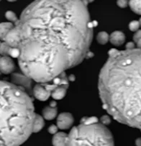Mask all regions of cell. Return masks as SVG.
<instances>
[{
	"label": "cell",
	"instance_id": "cell-1",
	"mask_svg": "<svg viewBox=\"0 0 141 146\" xmlns=\"http://www.w3.org/2000/svg\"><path fill=\"white\" fill-rule=\"evenodd\" d=\"M93 28L81 0H35L4 41L19 50L22 73L45 83L86 58Z\"/></svg>",
	"mask_w": 141,
	"mask_h": 146
},
{
	"label": "cell",
	"instance_id": "cell-2",
	"mask_svg": "<svg viewBox=\"0 0 141 146\" xmlns=\"http://www.w3.org/2000/svg\"><path fill=\"white\" fill-rule=\"evenodd\" d=\"M140 48L117 50L99 73L103 108L119 123L140 130Z\"/></svg>",
	"mask_w": 141,
	"mask_h": 146
},
{
	"label": "cell",
	"instance_id": "cell-3",
	"mask_svg": "<svg viewBox=\"0 0 141 146\" xmlns=\"http://www.w3.org/2000/svg\"><path fill=\"white\" fill-rule=\"evenodd\" d=\"M35 108L22 88L0 80V145H19L32 133Z\"/></svg>",
	"mask_w": 141,
	"mask_h": 146
},
{
	"label": "cell",
	"instance_id": "cell-4",
	"mask_svg": "<svg viewBox=\"0 0 141 146\" xmlns=\"http://www.w3.org/2000/svg\"><path fill=\"white\" fill-rule=\"evenodd\" d=\"M112 133L100 123L81 124L67 135L66 145H114Z\"/></svg>",
	"mask_w": 141,
	"mask_h": 146
},
{
	"label": "cell",
	"instance_id": "cell-5",
	"mask_svg": "<svg viewBox=\"0 0 141 146\" xmlns=\"http://www.w3.org/2000/svg\"><path fill=\"white\" fill-rule=\"evenodd\" d=\"M32 80L30 78L27 76L24 73H12L11 75L12 83L15 84L25 90L28 93H32Z\"/></svg>",
	"mask_w": 141,
	"mask_h": 146
},
{
	"label": "cell",
	"instance_id": "cell-6",
	"mask_svg": "<svg viewBox=\"0 0 141 146\" xmlns=\"http://www.w3.org/2000/svg\"><path fill=\"white\" fill-rule=\"evenodd\" d=\"M74 119L69 113H62L58 116L57 127L60 130H68L74 124Z\"/></svg>",
	"mask_w": 141,
	"mask_h": 146
},
{
	"label": "cell",
	"instance_id": "cell-7",
	"mask_svg": "<svg viewBox=\"0 0 141 146\" xmlns=\"http://www.w3.org/2000/svg\"><path fill=\"white\" fill-rule=\"evenodd\" d=\"M15 64L9 56L0 57V72L3 74H10L15 70Z\"/></svg>",
	"mask_w": 141,
	"mask_h": 146
},
{
	"label": "cell",
	"instance_id": "cell-8",
	"mask_svg": "<svg viewBox=\"0 0 141 146\" xmlns=\"http://www.w3.org/2000/svg\"><path fill=\"white\" fill-rule=\"evenodd\" d=\"M32 91L35 98L40 101L47 100L51 93V92L48 90L42 83H39L35 85Z\"/></svg>",
	"mask_w": 141,
	"mask_h": 146
},
{
	"label": "cell",
	"instance_id": "cell-9",
	"mask_svg": "<svg viewBox=\"0 0 141 146\" xmlns=\"http://www.w3.org/2000/svg\"><path fill=\"white\" fill-rule=\"evenodd\" d=\"M109 40L113 45L120 46L125 42V35L120 31H115L110 35Z\"/></svg>",
	"mask_w": 141,
	"mask_h": 146
},
{
	"label": "cell",
	"instance_id": "cell-10",
	"mask_svg": "<svg viewBox=\"0 0 141 146\" xmlns=\"http://www.w3.org/2000/svg\"><path fill=\"white\" fill-rule=\"evenodd\" d=\"M68 85H59L55 88L50 93V95L54 100H62L66 95V91Z\"/></svg>",
	"mask_w": 141,
	"mask_h": 146
},
{
	"label": "cell",
	"instance_id": "cell-11",
	"mask_svg": "<svg viewBox=\"0 0 141 146\" xmlns=\"http://www.w3.org/2000/svg\"><path fill=\"white\" fill-rule=\"evenodd\" d=\"M57 114L58 109L56 107L47 106L43 110V116L46 120H53L56 117Z\"/></svg>",
	"mask_w": 141,
	"mask_h": 146
},
{
	"label": "cell",
	"instance_id": "cell-12",
	"mask_svg": "<svg viewBox=\"0 0 141 146\" xmlns=\"http://www.w3.org/2000/svg\"><path fill=\"white\" fill-rule=\"evenodd\" d=\"M45 121L43 117L38 114H35L32 127V133H38L44 127Z\"/></svg>",
	"mask_w": 141,
	"mask_h": 146
},
{
	"label": "cell",
	"instance_id": "cell-13",
	"mask_svg": "<svg viewBox=\"0 0 141 146\" xmlns=\"http://www.w3.org/2000/svg\"><path fill=\"white\" fill-rule=\"evenodd\" d=\"M67 137V134L60 132V133H56L54 134L53 137L52 143L53 145H66V140Z\"/></svg>",
	"mask_w": 141,
	"mask_h": 146
},
{
	"label": "cell",
	"instance_id": "cell-14",
	"mask_svg": "<svg viewBox=\"0 0 141 146\" xmlns=\"http://www.w3.org/2000/svg\"><path fill=\"white\" fill-rule=\"evenodd\" d=\"M14 26L15 25L11 22L0 23V40H5L6 35L14 27Z\"/></svg>",
	"mask_w": 141,
	"mask_h": 146
},
{
	"label": "cell",
	"instance_id": "cell-15",
	"mask_svg": "<svg viewBox=\"0 0 141 146\" xmlns=\"http://www.w3.org/2000/svg\"><path fill=\"white\" fill-rule=\"evenodd\" d=\"M128 5H130V7L132 9V11L137 15H140L141 14V5L140 0H129Z\"/></svg>",
	"mask_w": 141,
	"mask_h": 146
},
{
	"label": "cell",
	"instance_id": "cell-16",
	"mask_svg": "<svg viewBox=\"0 0 141 146\" xmlns=\"http://www.w3.org/2000/svg\"><path fill=\"white\" fill-rule=\"evenodd\" d=\"M109 35L106 32H99L97 36V40L98 43H99L100 44H102V45L107 43V42L109 41Z\"/></svg>",
	"mask_w": 141,
	"mask_h": 146
},
{
	"label": "cell",
	"instance_id": "cell-17",
	"mask_svg": "<svg viewBox=\"0 0 141 146\" xmlns=\"http://www.w3.org/2000/svg\"><path fill=\"white\" fill-rule=\"evenodd\" d=\"M11 47L5 42L0 43V54L2 56H9Z\"/></svg>",
	"mask_w": 141,
	"mask_h": 146
},
{
	"label": "cell",
	"instance_id": "cell-18",
	"mask_svg": "<svg viewBox=\"0 0 141 146\" xmlns=\"http://www.w3.org/2000/svg\"><path fill=\"white\" fill-rule=\"evenodd\" d=\"M5 17H6L9 21L13 22L14 25H16V24L17 23L18 20H19V19H18L17 17V15H15V12H12V11H7V12L5 13Z\"/></svg>",
	"mask_w": 141,
	"mask_h": 146
},
{
	"label": "cell",
	"instance_id": "cell-19",
	"mask_svg": "<svg viewBox=\"0 0 141 146\" xmlns=\"http://www.w3.org/2000/svg\"><path fill=\"white\" fill-rule=\"evenodd\" d=\"M99 119L97 117H84L81 120V123L85 125H90L94 124V123H98Z\"/></svg>",
	"mask_w": 141,
	"mask_h": 146
},
{
	"label": "cell",
	"instance_id": "cell-20",
	"mask_svg": "<svg viewBox=\"0 0 141 146\" xmlns=\"http://www.w3.org/2000/svg\"><path fill=\"white\" fill-rule=\"evenodd\" d=\"M140 27V21L133 20L129 24V29L132 32H136V31H138Z\"/></svg>",
	"mask_w": 141,
	"mask_h": 146
},
{
	"label": "cell",
	"instance_id": "cell-21",
	"mask_svg": "<svg viewBox=\"0 0 141 146\" xmlns=\"http://www.w3.org/2000/svg\"><path fill=\"white\" fill-rule=\"evenodd\" d=\"M140 35H141L140 30H139V29H138V31H136V32H135V34L134 35V36H133V40H134V42H135V44H137V47H138V48H140V44H141Z\"/></svg>",
	"mask_w": 141,
	"mask_h": 146
},
{
	"label": "cell",
	"instance_id": "cell-22",
	"mask_svg": "<svg viewBox=\"0 0 141 146\" xmlns=\"http://www.w3.org/2000/svg\"><path fill=\"white\" fill-rule=\"evenodd\" d=\"M9 55L14 57V58H17L19 55V50L17 47H11L10 50H9Z\"/></svg>",
	"mask_w": 141,
	"mask_h": 146
},
{
	"label": "cell",
	"instance_id": "cell-23",
	"mask_svg": "<svg viewBox=\"0 0 141 146\" xmlns=\"http://www.w3.org/2000/svg\"><path fill=\"white\" fill-rule=\"evenodd\" d=\"M100 121L101 122V124H103L104 125H109L111 123V119L109 116L103 115L100 118Z\"/></svg>",
	"mask_w": 141,
	"mask_h": 146
},
{
	"label": "cell",
	"instance_id": "cell-24",
	"mask_svg": "<svg viewBox=\"0 0 141 146\" xmlns=\"http://www.w3.org/2000/svg\"><path fill=\"white\" fill-rule=\"evenodd\" d=\"M129 0H117V4L120 8H125L128 7Z\"/></svg>",
	"mask_w": 141,
	"mask_h": 146
},
{
	"label": "cell",
	"instance_id": "cell-25",
	"mask_svg": "<svg viewBox=\"0 0 141 146\" xmlns=\"http://www.w3.org/2000/svg\"><path fill=\"white\" fill-rule=\"evenodd\" d=\"M58 127L57 126L55 125H50L48 127V130L49 133H50L52 135H54L55 133H58Z\"/></svg>",
	"mask_w": 141,
	"mask_h": 146
},
{
	"label": "cell",
	"instance_id": "cell-26",
	"mask_svg": "<svg viewBox=\"0 0 141 146\" xmlns=\"http://www.w3.org/2000/svg\"><path fill=\"white\" fill-rule=\"evenodd\" d=\"M135 48V43L133 42H130L126 44V49L128 50H131V49Z\"/></svg>",
	"mask_w": 141,
	"mask_h": 146
},
{
	"label": "cell",
	"instance_id": "cell-27",
	"mask_svg": "<svg viewBox=\"0 0 141 146\" xmlns=\"http://www.w3.org/2000/svg\"><path fill=\"white\" fill-rule=\"evenodd\" d=\"M75 79L76 78L74 75H70L68 76V80L70 81V82H74V81L75 80Z\"/></svg>",
	"mask_w": 141,
	"mask_h": 146
},
{
	"label": "cell",
	"instance_id": "cell-28",
	"mask_svg": "<svg viewBox=\"0 0 141 146\" xmlns=\"http://www.w3.org/2000/svg\"><path fill=\"white\" fill-rule=\"evenodd\" d=\"M81 1H82V2H84V4L86 5V6H87L89 3H91V2H93L94 1V0H81Z\"/></svg>",
	"mask_w": 141,
	"mask_h": 146
},
{
	"label": "cell",
	"instance_id": "cell-29",
	"mask_svg": "<svg viewBox=\"0 0 141 146\" xmlns=\"http://www.w3.org/2000/svg\"><path fill=\"white\" fill-rule=\"evenodd\" d=\"M50 107H56V102H55V101H52V102H50Z\"/></svg>",
	"mask_w": 141,
	"mask_h": 146
},
{
	"label": "cell",
	"instance_id": "cell-30",
	"mask_svg": "<svg viewBox=\"0 0 141 146\" xmlns=\"http://www.w3.org/2000/svg\"><path fill=\"white\" fill-rule=\"evenodd\" d=\"M135 144H136V145H140V138H138L136 140V143H135Z\"/></svg>",
	"mask_w": 141,
	"mask_h": 146
},
{
	"label": "cell",
	"instance_id": "cell-31",
	"mask_svg": "<svg viewBox=\"0 0 141 146\" xmlns=\"http://www.w3.org/2000/svg\"><path fill=\"white\" fill-rule=\"evenodd\" d=\"M92 24H93V27H97V22H96V21H94V22H92Z\"/></svg>",
	"mask_w": 141,
	"mask_h": 146
},
{
	"label": "cell",
	"instance_id": "cell-32",
	"mask_svg": "<svg viewBox=\"0 0 141 146\" xmlns=\"http://www.w3.org/2000/svg\"><path fill=\"white\" fill-rule=\"evenodd\" d=\"M7 1H9V2H15V1H17V0H7Z\"/></svg>",
	"mask_w": 141,
	"mask_h": 146
},
{
	"label": "cell",
	"instance_id": "cell-33",
	"mask_svg": "<svg viewBox=\"0 0 141 146\" xmlns=\"http://www.w3.org/2000/svg\"><path fill=\"white\" fill-rule=\"evenodd\" d=\"M0 1H1V0H0Z\"/></svg>",
	"mask_w": 141,
	"mask_h": 146
}]
</instances>
